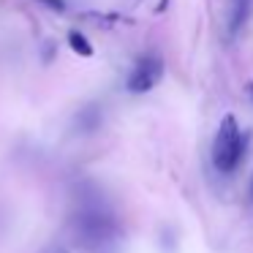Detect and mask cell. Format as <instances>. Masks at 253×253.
<instances>
[{"instance_id": "6da1fadb", "label": "cell", "mask_w": 253, "mask_h": 253, "mask_svg": "<svg viewBox=\"0 0 253 253\" xmlns=\"http://www.w3.org/2000/svg\"><path fill=\"white\" fill-rule=\"evenodd\" d=\"M242 158V133L234 115H226L212 142V164L218 171H234Z\"/></svg>"}, {"instance_id": "7a4b0ae2", "label": "cell", "mask_w": 253, "mask_h": 253, "mask_svg": "<svg viewBox=\"0 0 253 253\" xmlns=\"http://www.w3.org/2000/svg\"><path fill=\"white\" fill-rule=\"evenodd\" d=\"M161 74H164V60L155 55H144L142 60L133 66L131 77H128V93L142 95L147 90H153L161 82Z\"/></svg>"}, {"instance_id": "3957f363", "label": "cell", "mask_w": 253, "mask_h": 253, "mask_svg": "<svg viewBox=\"0 0 253 253\" xmlns=\"http://www.w3.org/2000/svg\"><path fill=\"white\" fill-rule=\"evenodd\" d=\"M112 231H115V223L101 210H87L79 215V234L87 242H104L106 237H112Z\"/></svg>"}, {"instance_id": "277c9868", "label": "cell", "mask_w": 253, "mask_h": 253, "mask_svg": "<svg viewBox=\"0 0 253 253\" xmlns=\"http://www.w3.org/2000/svg\"><path fill=\"white\" fill-rule=\"evenodd\" d=\"M248 11H251V0H231V14H229V33L231 36L245 25Z\"/></svg>"}, {"instance_id": "5b68a950", "label": "cell", "mask_w": 253, "mask_h": 253, "mask_svg": "<svg viewBox=\"0 0 253 253\" xmlns=\"http://www.w3.org/2000/svg\"><path fill=\"white\" fill-rule=\"evenodd\" d=\"M68 44H71L74 52H77V55H82V57H90V55H93V46H90V41L84 39L82 33H77V30H71V33H68Z\"/></svg>"}, {"instance_id": "8992f818", "label": "cell", "mask_w": 253, "mask_h": 253, "mask_svg": "<svg viewBox=\"0 0 253 253\" xmlns=\"http://www.w3.org/2000/svg\"><path fill=\"white\" fill-rule=\"evenodd\" d=\"M41 3H46V6H52L55 11H63V8H66V3H63V0H41Z\"/></svg>"}, {"instance_id": "52a82bcc", "label": "cell", "mask_w": 253, "mask_h": 253, "mask_svg": "<svg viewBox=\"0 0 253 253\" xmlns=\"http://www.w3.org/2000/svg\"><path fill=\"white\" fill-rule=\"evenodd\" d=\"M248 199L253 202V174H251V185H248Z\"/></svg>"}, {"instance_id": "ba28073f", "label": "cell", "mask_w": 253, "mask_h": 253, "mask_svg": "<svg viewBox=\"0 0 253 253\" xmlns=\"http://www.w3.org/2000/svg\"><path fill=\"white\" fill-rule=\"evenodd\" d=\"M251 93H253V84H251Z\"/></svg>"}]
</instances>
